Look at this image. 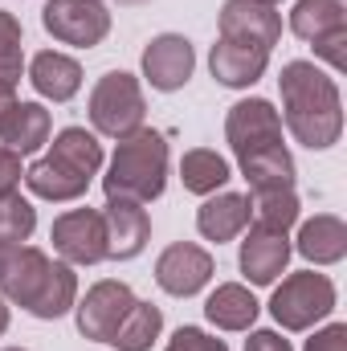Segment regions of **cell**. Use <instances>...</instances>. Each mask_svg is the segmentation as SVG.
Returning a JSON list of instances; mask_svg holds the SVG:
<instances>
[{
  "mask_svg": "<svg viewBox=\"0 0 347 351\" xmlns=\"http://www.w3.org/2000/svg\"><path fill=\"white\" fill-rule=\"evenodd\" d=\"M102 221H106V258L110 262H131V258L143 254V245L152 237V221H147L143 204H135V200H106Z\"/></svg>",
  "mask_w": 347,
  "mask_h": 351,
  "instance_id": "4fadbf2b",
  "label": "cell"
},
{
  "mask_svg": "<svg viewBox=\"0 0 347 351\" xmlns=\"http://www.w3.org/2000/svg\"><path fill=\"white\" fill-rule=\"evenodd\" d=\"M49 131H53V123L41 102H16L8 110V119L0 123V139L16 156H33L41 143H49Z\"/></svg>",
  "mask_w": 347,
  "mask_h": 351,
  "instance_id": "ac0fdd59",
  "label": "cell"
},
{
  "mask_svg": "<svg viewBox=\"0 0 347 351\" xmlns=\"http://www.w3.org/2000/svg\"><path fill=\"white\" fill-rule=\"evenodd\" d=\"M290 262V241L286 233H274V229H250L246 241H241V254H237V265L241 274L250 278V286H274L282 278V269Z\"/></svg>",
  "mask_w": 347,
  "mask_h": 351,
  "instance_id": "5bb4252c",
  "label": "cell"
},
{
  "mask_svg": "<svg viewBox=\"0 0 347 351\" xmlns=\"http://www.w3.org/2000/svg\"><path fill=\"white\" fill-rule=\"evenodd\" d=\"M225 139L237 160L258 156L265 147H282V114L265 98H241L225 114Z\"/></svg>",
  "mask_w": 347,
  "mask_h": 351,
  "instance_id": "8992f818",
  "label": "cell"
},
{
  "mask_svg": "<svg viewBox=\"0 0 347 351\" xmlns=\"http://www.w3.org/2000/svg\"><path fill=\"white\" fill-rule=\"evenodd\" d=\"M204 319L221 331H250L258 319V298L250 294V286L241 282H225L208 294L204 302Z\"/></svg>",
  "mask_w": 347,
  "mask_h": 351,
  "instance_id": "ffe728a7",
  "label": "cell"
},
{
  "mask_svg": "<svg viewBox=\"0 0 347 351\" xmlns=\"http://www.w3.org/2000/svg\"><path fill=\"white\" fill-rule=\"evenodd\" d=\"M208 278H213V254L192 241H176L156 258V282L164 294L192 298L208 286Z\"/></svg>",
  "mask_w": 347,
  "mask_h": 351,
  "instance_id": "30bf717a",
  "label": "cell"
},
{
  "mask_svg": "<svg viewBox=\"0 0 347 351\" xmlns=\"http://www.w3.org/2000/svg\"><path fill=\"white\" fill-rule=\"evenodd\" d=\"M37 229V208L21 196V192H4L0 196V245L16 250L21 241H29Z\"/></svg>",
  "mask_w": 347,
  "mask_h": 351,
  "instance_id": "83f0119b",
  "label": "cell"
},
{
  "mask_svg": "<svg viewBox=\"0 0 347 351\" xmlns=\"http://www.w3.org/2000/svg\"><path fill=\"white\" fill-rule=\"evenodd\" d=\"M311 45H315V58H323L331 70H347V29H335V33L311 41Z\"/></svg>",
  "mask_w": 347,
  "mask_h": 351,
  "instance_id": "f546056e",
  "label": "cell"
},
{
  "mask_svg": "<svg viewBox=\"0 0 347 351\" xmlns=\"http://www.w3.org/2000/svg\"><path fill=\"white\" fill-rule=\"evenodd\" d=\"M131 302H135V294H131L127 282H115V278L94 282L86 290V298L74 306L78 311V331L94 343H110V335L123 323V315L131 311Z\"/></svg>",
  "mask_w": 347,
  "mask_h": 351,
  "instance_id": "9c48e42d",
  "label": "cell"
},
{
  "mask_svg": "<svg viewBox=\"0 0 347 351\" xmlns=\"http://www.w3.org/2000/svg\"><path fill=\"white\" fill-rule=\"evenodd\" d=\"M41 25L62 45L94 49L110 33V8L102 0H45Z\"/></svg>",
  "mask_w": 347,
  "mask_h": 351,
  "instance_id": "5b68a950",
  "label": "cell"
},
{
  "mask_svg": "<svg viewBox=\"0 0 347 351\" xmlns=\"http://www.w3.org/2000/svg\"><path fill=\"white\" fill-rule=\"evenodd\" d=\"M164 351H229V348H225V339H213L200 327H180L172 339H168Z\"/></svg>",
  "mask_w": 347,
  "mask_h": 351,
  "instance_id": "f1b7e54d",
  "label": "cell"
},
{
  "mask_svg": "<svg viewBox=\"0 0 347 351\" xmlns=\"http://www.w3.org/2000/svg\"><path fill=\"white\" fill-rule=\"evenodd\" d=\"M246 351H294V348H290V339H282L278 331H254V335L246 339Z\"/></svg>",
  "mask_w": 347,
  "mask_h": 351,
  "instance_id": "e575fe53",
  "label": "cell"
},
{
  "mask_svg": "<svg viewBox=\"0 0 347 351\" xmlns=\"http://www.w3.org/2000/svg\"><path fill=\"white\" fill-rule=\"evenodd\" d=\"M196 70V53H192V41L180 37V33H160L147 41L143 49V78L152 82V90H184L188 78Z\"/></svg>",
  "mask_w": 347,
  "mask_h": 351,
  "instance_id": "7c38bea8",
  "label": "cell"
},
{
  "mask_svg": "<svg viewBox=\"0 0 347 351\" xmlns=\"http://www.w3.org/2000/svg\"><path fill=\"white\" fill-rule=\"evenodd\" d=\"M278 86H282V123L302 147L327 152L331 143H339L344 102L335 78H327L315 62H286Z\"/></svg>",
  "mask_w": 347,
  "mask_h": 351,
  "instance_id": "6da1fadb",
  "label": "cell"
},
{
  "mask_svg": "<svg viewBox=\"0 0 347 351\" xmlns=\"http://www.w3.org/2000/svg\"><path fill=\"white\" fill-rule=\"evenodd\" d=\"M335 29H347L344 0H298L290 8V33L302 41H319Z\"/></svg>",
  "mask_w": 347,
  "mask_h": 351,
  "instance_id": "7402d4cb",
  "label": "cell"
},
{
  "mask_svg": "<svg viewBox=\"0 0 347 351\" xmlns=\"http://www.w3.org/2000/svg\"><path fill=\"white\" fill-rule=\"evenodd\" d=\"M49 241L66 265H94L106 258V221L98 208H70L53 221Z\"/></svg>",
  "mask_w": 347,
  "mask_h": 351,
  "instance_id": "52a82bcc",
  "label": "cell"
},
{
  "mask_svg": "<svg viewBox=\"0 0 347 351\" xmlns=\"http://www.w3.org/2000/svg\"><path fill=\"white\" fill-rule=\"evenodd\" d=\"M119 4H147V0H119Z\"/></svg>",
  "mask_w": 347,
  "mask_h": 351,
  "instance_id": "f35d334b",
  "label": "cell"
},
{
  "mask_svg": "<svg viewBox=\"0 0 347 351\" xmlns=\"http://www.w3.org/2000/svg\"><path fill=\"white\" fill-rule=\"evenodd\" d=\"M0 53H21V21L12 12H0Z\"/></svg>",
  "mask_w": 347,
  "mask_h": 351,
  "instance_id": "836d02e7",
  "label": "cell"
},
{
  "mask_svg": "<svg viewBox=\"0 0 347 351\" xmlns=\"http://www.w3.org/2000/svg\"><path fill=\"white\" fill-rule=\"evenodd\" d=\"M331 311H335V286L327 274H315V269L282 278V286L270 298V315L282 323V331H311Z\"/></svg>",
  "mask_w": 347,
  "mask_h": 351,
  "instance_id": "277c9868",
  "label": "cell"
},
{
  "mask_svg": "<svg viewBox=\"0 0 347 351\" xmlns=\"http://www.w3.org/2000/svg\"><path fill=\"white\" fill-rule=\"evenodd\" d=\"M12 106H16V98H12V94H0V123L8 119V110H12Z\"/></svg>",
  "mask_w": 347,
  "mask_h": 351,
  "instance_id": "d590c367",
  "label": "cell"
},
{
  "mask_svg": "<svg viewBox=\"0 0 347 351\" xmlns=\"http://www.w3.org/2000/svg\"><path fill=\"white\" fill-rule=\"evenodd\" d=\"M4 351H25V348H4Z\"/></svg>",
  "mask_w": 347,
  "mask_h": 351,
  "instance_id": "ab89813d",
  "label": "cell"
},
{
  "mask_svg": "<svg viewBox=\"0 0 347 351\" xmlns=\"http://www.w3.org/2000/svg\"><path fill=\"white\" fill-rule=\"evenodd\" d=\"M25 184H29V192H33V196L53 200V204H66V200L86 196L90 176L66 168V164H62V160H53V156H41V160L25 172Z\"/></svg>",
  "mask_w": 347,
  "mask_h": 351,
  "instance_id": "d6986e66",
  "label": "cell"
},
{
  "mask_svg": "<svg viewBox=\"0 0 347 351\" xmlns=\"http://www.w3.org/2000/svg\"><path fill=\"white\" fill-rule=\"evenodd\" d=\"M160 331H164V315H160V306L135 298L131 311L123 315V323L115 327L110 348H119V351H152V343L160 339Z\"/></svg>",
  "mask_w": 347,
  "mask_h": 351,
  "instance_id": "cb8c5ba5",
  "label": "cell"
},
{
  "mask_svg": "<svg viewBox=\"0 0 347 351\" xmlns=\"http://www.w3.org/2000/svg\"><path fill=\"white\" fill-rule=\"evenodd\" d=\"M241 164V176L250 180V192H261V188H294V160L282 147H265L258 156H246L237 160Z\"/></svg>",
  "mask_w": 347,
  "mask_h": 351,
  "instance_id": "484cf974",
  "label": "cell"
},
{
  "mask_svg": "<svg viewBox=\"0 0 347 351\" xmlns=\"http://www.w3.org/2000/svg\"><path fill=\"white\" fill-rule=\"evenodd\" d=\"M270 4H274V0H270Z\"/></svg>",
  "mask_w": 347,
  "mask_h": 351,
  "instance_id": "60d3db41",
  "label": "cell"
},
{
  "mask_svg": "<svg viewBox=\"0 0 347 351\" xmlns=\"http://www.w3.org/2000/svg\"><path fill=\"white\" fill-rule=\"evenodd\" d=\"M282 37V16L270 0H225L221 4V41L274 49Z\"/></svg>",
  "mask_w": 347,
  "mask_h": 351,
  "instance_id": "ba28073f",
  "label": "cell"
},
{
  "mask_svg": "<svg viewBox=\"0 0 347 351\" xmlns=\"http://www.w3.org/2000/svg\"><path fill=\"white\" fill-rule=\"evenodd\" d=\"M29 82L41 98H53V102H70L78 90H82V66L58 49H41L33 62H29Z\"/></svg>",
  "mask_w": 347,
  "mask_h": 351,
  "instance_id": "e0dca14e",
  "label": "cell"
},
{
  "mask_svg": "<svg viewBox=\"0 0 347 351\" xmlns=\"http://www.w3.org/2000/svg\"><path fill=\"white\" fill-rule=\"evenodd\" d=\"M143 119H147V102H143V86H139L135 74L110 70L90 90V123H94L98 135L127 139L143 127Z\"/></svg>",
  "mask_w": 347,
  "mask_h": 351,
  "instance_id": "3957f363",
  "label": "cell"
},
{
  "mask_svg": "<svg viewBox=\"0 0 347 351\" xmlns=\"http://www.w3.org/2000/svg\"><path fill=\"white\" fill-rule=\"evenodd\" d=\"M250 217L258 229H274V233H286L294 221H298V196L294 188H261L250 192Z\"/></svg>",
  "mask_w": 347,
  "mask_h": 351,
  "instance_id": "4316f807",
  "label": "cell"
},
{
  "mask_svg": "<svg viewBox=\"0 0 347 351\" xmlns=\"http://www.w3.org/2000/svg\"><path fill=\"white\" fill-rule=\"evenodd\" d=\"M270 66V53L254 49V45H233V41H217L213 53H208V70L221 86L229 90H246L254 86Z\"/></svg>",
  "mask_w": 347,
  "mask_h": 351,
  "instance_id": "9a60e30c",
  "label": "cell"
},
{
  "mask_svg": "<svg viewBox=\"0 0 347 351\" xmlns=\"http://www.w3.org/2000/svg\"><path fill=\"white\" fill-rule=\"evenodd\" d=\"M49 156L62 160V164L74 168V172L90 176V180H94L98 168H102V143H98V135L86 131V127H66V131H58Z\"/></svg>",
  "mask_w": 347,
  "mask_h": 351,
  "instance_id": "d4e9b609",
  "label": "cell"
},
{
  "mask_svg": "<svg viewBox=\"0 0 347 351\" xmlns=\"http://www.w3.org/2000/svg\"><path fill=\"white\" fill-rule=\"evenodd\" d=\"M49 278H53V262H49L41 250L16 245V250L8 254L4 269H0V294H4V302H12V306H21V311H33L37 298L45 294Z\"/></svg>",
  "mask_w": 347,
  "mask_h": 351,
  "instance_id": "8fae6325",
  "label": "cell"
},
{
  "mask_svg": "<svg viewBox=\"0 0 347 351\" xmlns=\"http://www.w3.org/2000/svg\"><path fill=\"white\" fill-rule=\"evenodd\" d=\"M229 160L225 156H217L213 147H192V152H184V160H180V180H184V188L188 192H196V196H213V192H221L225 184H229Z\"/></svg>",
  "mask_w": 347,
  "mask_h": 351,
  "instance_id": "603a6c76",
  "label": "cell"
},
{
  "mask_svg": "<svg viewBox=\"0 0 347 351\" xmlns=\"http://www.w3.org/2000/svg\"><path fill=\"white\" fill-rule=\"evenodd\" d=\"M250 225V200L241 192H217L196 208V229L204 241H233Z\"/></svg>",
  "mask_w": 347,
  "mask_h": 351,
  "instance_id": "2e32d148",
  "label": "cell"
},
{
  "mask_svg": "<svg viewBox=\"0 0 347 351\" xmlns=\"http://www.w3.org/2000/svg\"><path fill=\"white\" fill-rule=\"evenodd\" d=\"M4 331H8V302L0 298V335H4Z\"/></svg>",
  "mask_w": 347,
  "mask_h": 351,
  "instance_id": "8d00e7d4",
  "label": "cell"
},
{
  "mask_svg": "<svg viewBox=\"0 0 347 351\" xmlns=\"http://www.w3.org/2000/svg\"><path fill=\"white\" fill-rule=\"evenodd\" d=\"M164 184H168V139L160 131L139 127L135 135L119 139L115 160H110V172L102 176L106 200L147 204V200H160L164 196Z\"/></svg>",
  "mask_w": 347,
  "mask_h": 351,
  "instance_id": "7a4b0ae2",
  "label": "cell"
},
{
  "mask_svg": "<svg viewBox=\"0 0 347 351\" xmlns=\"http://www.w3.org/2000/svg\"><path fill=\"white\" fill-rule=\"evenodd\" d=\"M302 351H347V323H331V327L315 331Z\"/></svg>",
  "mask_w": 347,
  "mask_h": 351,
  "instance_id": "4dcf8cb0",
  "label": "cell"
},
{
  "mask_svg": "<svg viewBox=\"0 0 347 351\" xmlns=\"http://www.w3.org/2000/svg\"><path fill=\"white\" fill-rule=\"evenodd\" d=\"M8 254H12V250H8V245H0V269H4V262H8Z\"/></svg>",
  "mask_w": 347,
  "mask_h": 351,
  "instance_id": "74e56055",
  "label": "cell"
},
{
  "mask_svg": "<svg viewBox=\"0 0 347 351\" xmlns=\"http://www.w3.org/2000/svg\"><path fill=\"white\" fill-rule=\"evenodd\" d=\"M298 254H302L307 262H315V265L344 262V254H347V225L339 221V217H331V213L311 217V221L298 229Z\"/></svg>",
  "mask_w": 347,
  "mask_h": 351,
  "instance_id": "44dd1931",
  "label": "cell"
},
{
  "mask_svg": "<svg viewBox=\"0 0 347 351\" xmlns=\"http://www.w3.org/2000/svg\"><path fill=\"white\" fill-rule=\"evenodd\" d=\"M21 180H25V172H21V156L8 152V147H0V196H4V192H16Z\"/></svg>",
  "mask_w": 347,
  "mask_h": 351,
  "instance_id": "1f68e13d",
  "label": "cell"
},
{
  "mask_svg": "<svg viewBox=\"0 0 347 351\" xmlns=\"http://www.w3.org/2000/svg\"><path fill=\"white\" fill-rule=\"evenodd\" d=\"M21 70H25V53H0V94H12L21 86Z\"/></svg>",
  "mask_w": 347,
  "mask_h": 351,
  "instance_id": "d6a6232c",
  "label": "cell"
}]
</instances>
